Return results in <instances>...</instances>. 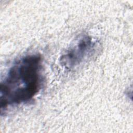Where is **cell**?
<instances>
[{
    "instance_id": "cell-1",
    "label": "cell",
    "mask_w": 133,
    "mask_h": 133,
    "mask_svg": "<svg viewBox=\"0 0 133 133\" xmlns=\"http://www.w3.org/2000/svg\"><path fill=\"white\" fill-rule=\"evenodd\" d=\"M42 62L39 55L31 54L13 63L1 83V111L27 103L36 96L42 84Z\"/></svg>"
},
{
    "instance_id": "cell-2",
    "label": "cell",
    "mask_w": 133,
    "mask_h": 133,
    "mask_svg": "<svg viewBox=\"0 0 133 133\" xmlns=\"http://www.w3.org/2000/svg\"><path fill=\"white\" fill-rule=\"evenodd\" d=\"M97 46L96 41L91 36L83 35L63 54L60 58V63L67 69H74L94 55Z\"/></svg>"
}]
</instances>
